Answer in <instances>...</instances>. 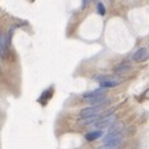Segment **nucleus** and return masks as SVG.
I'll return each instance as SVG.
<instances>
[{
  "mask_svg": "<svg viewBox=\"0 0 149 149\" xmlns=\"http://www.w3.org/2000/svg\"><path fill=\"white\" fill-rule=\"evenodd\" d=\"M102 110H103V104H96V106L83 108L79 115L80 117H87V116H92V115H98Z\"/></svg>",
  "mask_w": 149,
  "mask_h": 149,
  "instance_id": "nucleus-4",
  "label": "nucleus"
},
{
  "mask_svg": "<svg viewBox=\"0 0 149 149\" xmlns=\"http://www.w3.org/2000/svg\"><path fill=\"white\" fill-rule=\"evenodd\" d=\"M115 121H116V115L115 113H111L108 116H104V117H101L98 121L94 123L97 129H104V127H110Z\"/></svg>",
  "mask_w": 149,
  "mask_h": 149,
  "instance_id": "nucleus-3",
  "label": "nucleus"
},
{
  "mask_svg": "<svg viewBox=\"0 0 149 149\" xmlns=\"http://www.w3.org/2000/svg\"><path fill=\"white\" fill-rule=\"evenodd\" d=\"M100 149H116V147H110V145H104V147L100 148Z\"/></svg>",
  "mask_w": 149,
  "mask_h": 149,
  "instance_id": "nucleus-15",
  "label": "nucleus"
},
{
  "mask_svg": "<svg viewBox=\"0 0 149 149\" xmlns=\"http://www.w3.org/2000/svg\"><path fill=\"white\" fill-rule=\"evenodd\" d=\"M8 41H6V35L3 32H0V56L3 59L8 57Z\"/></svg>",
  "mask_w": 149,
  "mask_h": 149,
  "instance_id": "nucleus-5",
  "label": "nucleus"
},
{
  "mask_svg": "<svg viewBox=\"0 0 149 149\" xmlns=\"http://www.w3.org/2000/svg\"><path fill=\"white\" fill-rule=\"evenodd\" d=\"M124 127V124L123 123H118V124H112L110 126V130H108V133H121V130H123Z\"/></svg>",
  "mask_w": 149,
  "mask_h": 149,
  "instance_id": "nucleus-12",
  "label": "nucleus"
},
{
  "mask_svg": "<svg viewBox=\"0 0 149 149\" xmlns=\"http://www.w3.org/2000/svg\"><path fill=\"white\" fill-rule=\"evenodd\" d=\"M100 94H104V88H100V89H94V91H91V92H87V93L83 96V98L100 96Z\"/></svg>",
  "mask_w": 149,
  "mask_h": 149,
  "instance_id": "nucleus-11",
  "label": "nucleus"
},
{
  "mask_svg": "<svg viewBox=\"0 0 149 149\" xmlns=\"http://www.w3.org/2000/svg\"><path fill=\"white\" fill-rule=\"evenodd\" d=\"M108 98L106 97V94H100V96H94V97H87V98H83L84 102L87 103H91L92 106H96V104H103Z\"/></svg>",
  "mask_w": 149,
  "mask_h": 149,
  "instance_id": "nucleus-6",
  "label": "nucleus"
},
{
  "mask_svg": "<svg viewBox=\"0 0 149 149\" xmlns=\"http://www.w3.org/2000/svg\"><path fill=\"white\" fill-rule=\"evenodd\" d=\"M149 57V52L147 49H139L138 51L134 52V55L131 56V59L134 60V61H144V60H147Z\"/></svg>",
  "mask_w": 149,
  "mask_h": 149,
  "instance_id": "nucleus-7",
  "label": "nucleus"
},
{
  "mask_svg": "<svg viewBox=\"0 0 149 149\" xmlns=\"http://www.w3.org/2000/svg\"><path fill=\"white\" fill-rule=\"evenodd\" d=\"M130 69H131L130 64H127V63H123V64H120V65H118V66L116 68V70H115V73L118 74V75H121V74L127 73Z\"/></svg>",
  "mask_w": 149,
  "mask_h": 149,
  "instance_id": "nucleus-10",
  "label": "nucleus"
},
{
  "mask_svg": "<svg viewBox=\"0 0 149 149\" xmlns=\"http://www.w3.org/2000/svg\"><path fill=\"white\" fill-rule=\"evenodd\" d=\"M98 120H100V115H92V116L82 117L80 120H78V124L87 126V125H92V124H94V123H96V121H98Z\"/></svg>",
  "mask_w": 149,
  "mask_h": 149,
  "instance_id": "nucleus-8",
  "label": "nucleus"
},
{
  "mask_svg": "<svg viewBox=\"0 0 149 149\" xmlns=\"http://www.w3.org/2000/svg\"><path fill=\"white\" fill-rule=\"evenodd\" d=\"M97 12L100 13L101 15H104V14H106V8H104V5H103L101 1L97 3Z\"/></svg>",
  "mask_w": 149,
  "mask_h": 149,
  "instance_id": "nucleus-13",
  "label": "nucleus"
},
{
  "mask_svg": "<svg viewBox=\"0 0 149 149\" xmlns=\"http://www.w3.org/2000/svg\"><path fill=\"white\" fill-rule=\"evenodd\" d=\"M94 79L100 83L101 88H112L120 84V80L115 77H96Z\"/></svg>",
  "mask_w": 149,
  "mask_h": 149,
  "instance_id": "nucleus-2",
  "label": "nucleus"
},
{
  "mask_svg": "<svg viewBox=\"0 0 149 149\" xmlns=\"http://www.w3.org/2000/svg\"><path fill=\"white\" fill-rule=\"evenodd\" d=\"M102 136V131L101 130H96V131H89L86 134V140L87 141H94L97 139H100Z\"/></svg>",
  "mask_w": 149,
  "mask_h": 149,
  "instance_id": "nucleus-9",
  "label": "nucleus"
},
{
  "mask_svg": "<svg viewBox=\"0 0 149 149\" xmlns=\"http://www.w3.org/2000/svg\"><path fill=\"white\" fill-rule=\"evenodd\" d=\"M144 97H145V98H148V100H149V88H148V91H147V92L144 93Z\"/></svg>",
  "mask_w": 149,
  "mask_h": 149,
  "instance_id": "nucleus-16",
  "label": "nucleus"
},
{
  "mask_svg": "<svg viewBox=\"0 0 149 149\" xmlns=\"http://www.w3.org/2000/svg\"><path fill=\"white\" fill-rule=\"evenodd\" d=\"M123 134L121 133H107L102 139V143L110 147H116L123 141Z\"/></svg>",
  "mask_w": 149,
  "mask_h": 149,
  "instance_id": "nucleus-1",
  "label": "nucleus"
},
{
  "mask_svg": "<svg viewBox=\"0 0 149 149\" xmlns=\"http://www.w3.org/2000/svg\"><path fill=\"white\" fill-rule=\"evenodd\" d=\"M89 1H91V0H83V3H82V8H83V9L86 8L87 4H88V3H89Z\"/></svg>",
  "mask_w": 149,
  "mask_h": 149,
  "instance_id": "nucleus-14",
  "label": "nucleus"
}]
</instances>
